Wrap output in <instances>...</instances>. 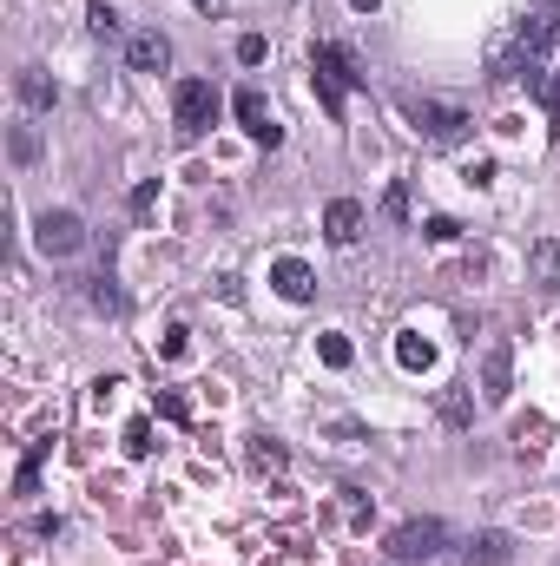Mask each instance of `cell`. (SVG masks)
Returning a JSON list of instances; mask_svg holds the SVG:
<instances>
[{"label": "cell", "instance_id": "cell-14", "mask_svg": "<svg viewBox=\"0 0 560 566\" xmlns=\"http://www.w3.org/2000/svg\"><path fill=\"white\" fill-rule=\"evenodd\" d=\"M528 264H534V283H541V290H560V244H554V237H541V244H534Z\"/></svg>", "mask_w": 560, "mask_h": 566}, {"label": "cell", "instance_id": "cell-12", "mask_svg": "<svg viewBox=\"0 0 560 566\" xmlns=\"http://www.w3.org/2000/svg\"><path fill=\"white\" fill-rule=\"evenodd\" d=\"M14 93H20V106H27V112H53V79L40 73V66H20Z\"/></svg>", "mask_w": 560, "mask_h": 566}, {"label": "cell", "instance_id": "cell-24", "mask_svg": "<svg viewBox=\"0 0 560 566\" xmlns=\"http://www.w3.org/2000/svg\"><path fill=\"white\" fill-rule=\"evenodd\" d=\"M264 53H271L264 47V33H244L238 40V66H264Z\"/></svg>", "mask_w": 560, "mask_h": 566}, {"label": "cell", "instance_id": "cell-13", "mask_svg": "<svg viewBox=\"0 0 560 566\" xmlns=\"http://www.w3.org/2000/svg\"><path fill=\"white\" fill-rule=\"evenodd\" d=\"M244 461H251L257 474H284L290 448H284V441H271V435H251V448H244Z\"/></svg>", "mask_w": 560, "mask_h": 566}, {"label": "cell", "instance_id": "cell-22", "mask_svg": "<svg viewBox=\"0 0 560 566\" xmlns=\"http://www.w3.org/2000/svg\"><path fill=\"white\" fill-rule=\"evenodd\" d=\"M7 152H14V165H33V158H40V132H33V126H14Z\"/></svg>", "mask_w": 560, "mask_h": 566}, {"label": "cell", "instance_id": "cell-6", "mask_svg": "<svg viewBox=\"0 0 560 566\" xmlns=\"http://www.w3.org/2000/svg\"><path fill=\"white\" fill-rule=\"evenodd\" d=\"M231 106H238V126L251 132L264 152H271V145H284V126L271 119V106H264V93H257V86H238V99H231Z\"/></svg>", "mask_w": 560, "mask_h": 566}, {"label": "cell", "instance_id": "cell-2", "mask_svg": "<svg viewBox=\"0 0 560 566\" xmlns=\"http://www.w3.org/2000/svg\"><path fill=\"white\" fill-rule=\"evenodd\" d=\"M363 79L369 73H356V60L343 47H310V86H317L330 119H343V86H363Z\"/></svg>", "mask_w": 560, "mask_h": 566}, {"label": "cell", "instance_id": "cell-20", "mask_svg": "<svg viewBox=\"0 0 560 566\" xmlns=\"http://www.w3.org/2000/svg\"><path fill=\"white\" fill-rule=\"evenodd\" d=\"M47 448H53V441H33V448H27V461H20V474H14V488H20V494H33V481H40V461H47Z\"/></svg>", "mask_w": 560, "mask_h": 566}, {"label": "cell", "instance_id": "cell-16", "mask_svg": "<svg viewBox=\"0 0 560 566\" xmlns=\"http://www.w3.org/2000/svg\"><path fill=\"white\" fill-rule=\"evenodd\" d=\"M86 27H93L99 40H119V33H126V20H119V7H112V0H93V7H86Z\"/></svg>", "mask_w": 560, "mask_h": 566}, {"label": "cell", "instance_id": "cell-17", "mask_svg": "<svg viewBox=\"0 0 560 566\" xmlns=\"http://www.w3.org/2000/svg\"><path fill=\"white\" fill-rule=\"evenodd\" d=\"M317 356L330 362V369H350L356 349H350V336H343V330H323V336H317Z\"/></svg>", "mask_w": 560, "mask_h": 566}, {"label": "cell", "instance_id": "cell-4", "mask_svg": "<svg viewBox=\"0 0 560 566\" xmlns=\"http://www.w3.org/2000/svg\"><path fill=\"white\" fill-rule=\"evenodd\" d=\"M402 112H409L416 132H422V139H435V145H455L468 132V112L448 106V99H402Z\"/></svg>", "mask_w": 560, "mask_h": 566}, {"label": "cell", "instance_id": "cell-8", "mask_svg": "<svg viewBox=\"0 0 560 566\" xmlns=\"http://www.w3.org/2000/svg\"><path fill=\"white\" fill-rule=\"evenodd\" d=\"M514 395V349L508 343H488V356H481V402H508Z\"/></svg>", "mask_w": 560, "mask_h": 566}, {"label": "cell", "instance_id": "cell-25", "mask_svg": "<svg viewBox=\"0 0 560 566\" xmlns=\"http://www.w3.org/2000/svg\"><path fill=\"white\" fill-rule=\"evenodd\" d=\"M422 237H429V244H455L462 224H455V218H429V224H422Z\"/></svg>", "mask_w": 560, "mask_h": 566}, {"label": "cell", "instance_id": "cell-3", "mask_svg": "<svg viewBox=\"0 0 560 566\" xmlns=\"http://www.w3.org/2000/svg\"><path fill=\"white\" fill-rule=\"evenodd\" d=\"M172 119H178V139L192 145L211 132V119H218V86L211 79H178L172 86Z\"/></svg>", "mask_w": 560, "mask_h": 566}, {"label": "cell", "instance_id": "cell-28", "mask_svg": "<svg viewBox=\"0 0 560 566\" xmlns=\"http://www.w3.org/2000/svg\"><path fill=\"white\" fill-rule=\"evenodd\" d=\"M383 211H389V218H409V191H402V185H389V198H383Z\"/></svg>", "mask_w": 560, "mask_h": 566}, {"label": "cell", "instance_id": "cell-18", "mask_svg": "<svg viewBox=\"0 0 560 566\" xmlns=\"http://www.w3.org/2000/svg\"><path fill=\"white\" fill-rule=\"evenodd\" d=\"M396 362H402V369H429V362H435V349L422 343L416 330H402V336H396Z\"/></svg>", "mask_w": 560, "mask_h": 566}, {"label": "cell", "instance_id": "cell-19", "mask_svg": "<svg viewBox=\"0 0 560 566\" xmlns=\"http://www.w3.org/2000/svg\"><path fill=\"white\" fill-rule=\"evenodd\" d=\"M514 448H521V455L547 448V415H521V422H514Z\"/></svg>", "mask_w": 560, "mask_h": 566}, {"label": "cell", "instance_id": "cell-27", "mask_svg": "<svg viewBox=\"0 0 560 566\" xmlns=\"http://www.w3.org/2000/svg\"><path fill=\"white\" fill-rule=\"evenodd\" d=\"M159 415H165V422H185L192 409H185V395H172V389H165V395H159Z\"/></svg>", "mask_w": 560, "mask_h": 566}, {"label": "cell", "instance_id": "cell-29", "mask_svg": "<svg viewBox=\"0 0 560 566\" xmlns=\"http://www.w3.org/2000/svg\"><path fill=\"white\" fill-rule=\"evenodd\" d=\"M468 185H495V158H475L468 165Z\"/></svg>", "mask_w": 560, "mask_h": 566}, {"label": "cell", "instance_id": "cell-26", "mask_svg": "<svg viewBox=\"0 0 560 566\" xmlns=\"http://www.w3.org/2000/svg\"><path fill=\"white\" fill-rule=\"evenodd\" d=\"M442 422H455V428L468 422V395H462V389H448V395H442Z\"/></svg>", "mask_w": 560, "mask_h": 566}, {"label": "cell", "instance_id": "cell-10", "mask_svg": "<svg viewBox=\"0 0 560 566\" xmlns=\"http://www.w3.org/2000/svg\"><path fill=\"white\" fill-rule=\"evenodd\" d=\"M271 283H277V297H284V303H310V297H317V277H310L304 257H277Z\"/></svg>", "mask_w": 560, "mask_h": 566}, {"label": "cell", "instance_id": "cell-1", "mask_svg": "<svg viewBox=\"0 0 560 566\" xmlns=\"http://www.w3.org/2000/svg\"><path fill=\"white\" fill-rule=\"evenodd\" d=\"M442 547H448V527L435 514H416V520H402V527H389L383 560L389 566H422V560H435Z\"/></svg>", "mask_w": 560, "mask_h": 566}, {"label": "cell", "instance_id": "cell-21", "mask_svg": "<svg viewBox=\"0 0 560 566\" xmlns=\"http://www.w3.org/2000/svg\"><path fill=\"white\" fill-rule=\"evenodd\" d=\"M152 205H159V178H139L132 198H126V211H132V218H152Z\"/></svg>", "mask_w": 560, "mask_h": 566}, {"label": "cell", "instance_id": "cell-7", "mask_svg": "<svg viewBox=\"0 0 560 566\" xmlns=\"http://www.w3.org/2000/svg\"><path fill=\"white\" fill-rule=\"evenodd\" d=\"M508 560H514V540L501 527H481V534H468L455 547V566H508Z\"/></svg>", "mask_w": 560, "mask_h": 566}, {"label": "cell", "instance_id": "cell-23", "mask_svg": "<svg viewBox=\"0 0 560 566\" xmlns=\"http://www.w3.org/2000/svg\"><path fill=\"white\" fill-rule=\"evenodd\" d=\"M152 448H159V441H152V422H126V455H132V461H145Z\"/></svg>", "mask_w": 560, "mask_h": 566}, {"label": "cell", "instance_id": "cell-9", "mask_svg": "<svg viewBox=\"0 0 560 566\" xmlns=\"http://www.w3.org/2000/svg\"><path fill=\"white\" fill-rule=\"evenodd\" d=\"M126 66H132V73H165V66H172V40H165L159 27L132 33V40H126Z\"/></svg>", "mask_w": 560, "mask_h": 566}, {"label": "cell", "instance_id": "cell-11", "mask_svg": "<svg viewBox=\"0 0 560 566\" xmlns=\"http://www.w3.org/2000/svg\"><path fill=\"white\" fill-rule=\"evenodd\" d=\"M323 237H330V244H343V251H350L356 237H363V205H356V198H336V205L323 211Z\"/></svg>", "mask_w": 560, "mask_h": 566}, {"label": "cell", "instance_id": "cell-30", "mask_svg": "<svg viewBox=\"0 0 560 566\" xmlns=\"http://www.w3.org/2000/svg\"><path fill=\"white\" fill-rule=\"evenodd\" d=\"M350 7H356V14H376V7H383V0H350Z\"/></svg>", "mask_w": 560, "mask_h": 566}, {"label": "cell", "instance_id": "cell-5", "mask_svg": "<svg viewBox=\"0 0 560 566\" xmlns=\"http://www.w3.org/2000/svg\"><path fill=\"white\" fill-rule=\"evenodd\" d=\"M33 244L47 257H80L86 251V224L73 218V211H40V224H33Z\"/></svg>", "mask_w": 560, "mask_h": 566}, {"label": "cell", "instance_id": "cell-15", "mask_svg": "<svg viewBox=\"0 0 560 566\" xmlns=\"http://www.w3.org/2000/svg\"><path fill=\"white\" fill-rule=\"evenodd\" d=\"M86 303H93L99 316H119V310H126V297H119V283H112L106 270H99V277H86Z\"/></svg>", "mask_w": 560, "mask_h": 566}, {"label": "cell", "instance_id": "cell-31", "mask_svg": "<svg viewBox=\"0 0 560 566\" xmlns=\"http://www.w3.org/2000/svg\"><path fill=\"white\" fill-rule=\"evenodd\" d=\"M192 7H198V14H218V7H224V0H192Z\"/></svg>", "mask_w": 560, "mask_h": 566}]
</instances>
